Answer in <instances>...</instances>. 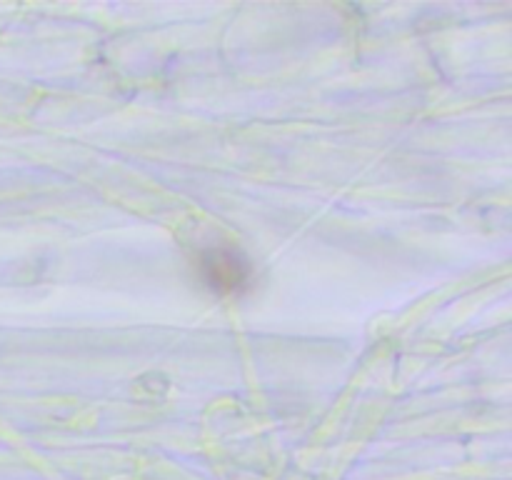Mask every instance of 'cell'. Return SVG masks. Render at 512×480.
Here are the masks:
<instances>
[{"instance_id":"6da1fadb","label":"cell","mask_w":512,"mask_h":480,"mask_svg":"<svg viewBox=\"0 0 512 480\" xmlns=\"http://www.w3.org/2000/svg\"><path fill=\"white\" fill-rule=\"evenodd\" d=\"M200 273L215 293H240L250 283V265L230 248L205 250Z\"/></svg>"}]
</instances>
